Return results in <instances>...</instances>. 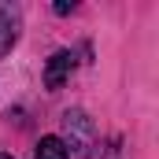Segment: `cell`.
Returning <instances> with one entry per match:
<instances>
[{
    "mask_svg": "<svg viewBox=\"0 0 159 159\" xmlns=\"http://www.w3.org/2000/svg\"><path fill=\"white\" fill-rule=\"evenodd\" d=\"M19 30H22V7L11 0H0V56H7L19 44Z\"/></svg>",
    "mask_w": 159,
    "mask_h": 159,
    "instance_id": "obj_1",
    "label": "cell"
},
{
    "mask_svg": "<svg viewBox=\"0 0 159 159\" xmlns=\"http://www.w3.org/2000/svg\"><path fill=\"white\" fill-rule=\"evenodd\" d=\"M70 70H74V52H67V48L52 52L48 63H44V89L48 93H59L67 85V78H70Z\"/></svg>",
    "mask_w": 159,
    "mask_h": 159,
    "instance_id": "obj_2",
    "label": "cell"
},
{
    "mask_svg": "<svg viewBox=\"0 0 159 159\" xmlns=\"http://www.w3.org/2000/svg\"><path fill=\"white\" fill-rule=\"evenodd\" d=\"M63 126H67V137H70V141H63L67 148H81V144L93 137V122H89L85 111H67V115H63Z\"/></svg>",
    "mask_w": 159,
    "mask_h": 159,
    "instance_id": "obj_3",
    "label": "cell"
},
{
    "mask_svg": "<svg viewBox=\"0 0 159 159\" xmlns=\"http://www.w3.org/2000/svg\"><path fill=\"white\" fill-rule=\"evenodd\" d=\"M37 159H70V148L63 144V137H56V133H48V137H41L37 141Z\"/></svg>",
    "mask_w": 159,
    "mask_h": 159,
    "instance_id": "obj_4",
    "label": "cell"
},
{
    "mask_svg": "<svg viewBox=\"0 0 159 159\" xmlns=\"http://www.w3.org/2000/svg\"><path fill=\"white\" fill-rule=\"evenodd\" d=\"M52 11H56V15H70V11H74V0H70V4H67V0H59Z\"/></svg>",
    "mask_w": 159,
    "mask_h": 159,
    "instance_id": "obj_5",
    "label": "cell"
},
{
    "mask_svg": "<svg viewBox=\"0 0 159 159\" xmlns=\"http://www.w3.org/2000/svg\"><path fill=\"white\" fill-rule=\"evenodd\" d=\"M0 159H11V156H4V152H0Z\"/></svg>",
    "mask_w": 159,
    "mask_h": 159,
    "instance_id": "obj_6",
    "label": "cell"
}]
</instances>
